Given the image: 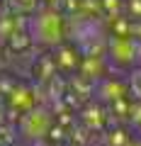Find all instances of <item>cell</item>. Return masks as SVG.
Instances as JSON below:
<instances>
[{
  "mask_svg": "<svg viewBox=\"0 0 141 146\" xmlns=\"http://www.w3.org/2000/svg\"><path fill=\"white\" fill-rule=\"evenodd\" d=\"M32 39L42 46H58L66 36V25H63V17L56 10H42L32 17Z\"/></svg>",
  "mask_w": 141,
  "mask_h": 146,
  "instance_id": "cell-1",
  "label": "cell"
}]
</instances>
